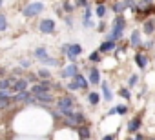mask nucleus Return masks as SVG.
Instances as JSON below:
<instances>
[{"mask_svg": "<svg viewBox=\"0 0 155 140\" xmlns=\"http://www.w3.org/2000/svg\"><path fill=\"white\" fill-rule=\"evenodd\" d=\"M42 64H46V65H58V60H57V58H51V56H49V58H46V60H44Z\"/></svg>", "mask_w": 155, "mask_h": 140, "instance_id": "31", "label": "nucleus"}, {"mask_svg": "<svg viewBox=\"0 0 155 140\" xmlns=\"http://www.w3.org/2000/svg\"><path fill=\"white\" fill-rule=\"evenodd\" d=\"M130 44L133 46V47H139V46H142V42H140V31H131V37H130Z\"/></svg>", "mask_w": 155, "mask_h": 140, "instance_id": "15", "label": "nucleus"}, {"mask_svg": "<svg viewBox=\"0 0 155 140\" xmlns=\"http://www.w3.org/2000/svg\"><path fill=\"white\" fill-rule=\"evenodd\" d=\"M38 29H40L42 33H46V35H51V33H55V22H53L51 18L40 20V24H38Z\"/></svg>", "mask_w": 155, "mask_h": 140, "instance_id": "8", "label": "nucleus"}, {"mask_svg": "<svg viewBox=\"0 0 155 140\" xmlns=\"http://www.w3.org/2000/svg\"><path fill=\"white\" fill-rule=\"evenodd\" d=\"M106 29V26H104V22H101V26H99V31H104Z\"/></svg>", "mask_w": 155, "mask_h": 140, "instance_id": "38", "label": "nucleus"}, {"mask_svg": "<svg viewBox=\"0 0 155 140\" xmlns=\"http://www.w3.org/2000/svg\"><path fill=\"white\" fill-rule=\"evenodd\" d=\"M73 82H75L77 86H79L81 89H86V88L90 86V82L86 80V77H84V75H81V73H79V75H75V77H73Z\"/></svg>", "mask_w": 155, "mask_h": 140, "instance_id": "10", "label": "nucleus"}, {"mask_svg": "<svg viewBox=\"0 0 155 140\" xmlns=\"http://www.w3.org/2000/svg\"><path fill=\"white\" fill-rule=\"evenodd\" d=\"M82 53V46L81 44H68V51H66V56L71 60V64H75L77 56Z\"/></svg>", "mask_w": 155, "mask_h": 140, "instance_id": "4", "label": "nucleus"}, {"mask_svg": "<svg viewBox=\"0 0 155 140\" xmlns=\"http://www.w3.org/2000/svg\"><path fill=\"white\" fill-rule=\"evenodd\" d=\"M44 11V4L42 2H31V4H28L26 8H24V15L29 18V17H37L38 13H42Z\"/></svg>", "mask_w": 155, "mask_h": 140, "instance_id": "3", "label": "nucleus"}, {"mask_svg": "<svg viewBox=\"0 0 155 140\" xmlns=\"http://www.w3.org/2000/svg\"><path fill=\"white\" fill-rule=\"evenodd\" d=\"M135 62H137V65H139L140 69H146V67H148V56H146L144 53H137V55H135Z\"/></svg>", "mask_w": 155, "mask_h": 140, "instance_id": "12", "label": "nucleus"}, {"mask_svg": "<svg viewBox=\"0 0 155 140\" xmlns=\"http://www.w3.org/2000/svg\"><path fill=\"white\" fill-rule=\"evenodd\" d=\"M77 133H79V136H81V140H91V129H90V126H81V127H77Z\"/></svg>", "mask_w": 155, "mask_h": 140, "instance_id": "9", "label": "nucleus"}, {"mask_svg": "<svg viewBox=\"0 0 155 140\" xmlns=\"http://www.w3.org/2000/svg\"><path fill=\"white\" fill-rule=\"evenodd\" d=\"M102 140H113V135H104Z\"/></svg>", "mask_w": 155, "mask_h": 140, "instance_id": "35", "label": "nucleus"}, {"mask_svg": "<svg viewBox=\"0 0 155 140\" xmlns=\"http://www.w3.org/2000/svg\"><path fill=\"white\" fill-rule=\"evenodd\" d=\"M37 77H38L40 80H49V78H51V73H49V69H38Z\"/></svg>", "mask_w": 155, "mask_h": 140, "instance_id": "24", "label": "nucleus"}, {"mask_svg": "<svg viewBox=\"0 0 155 140\" xmlns=\"http://www.w3.org/2000/svg\"><path fill=\"white\" fill-rule=\"evenodd\" d=\"M75 75H79V65H77V64H69V65H66L60 71L62 78H73Z\"/></svg>", "mask_w": 155, "mask_h": 140, "instance_id": "7", "label": "nucleus"}, {"mask_svg": "<svg viewBox=\"0 0 155 140\" xmlns=\"http://www.w3.org/2000/svg\"><path fill=\"white\" fill-rule=\"evenodd\" d=\"M0 9H2V2H0Z\"/></svg>", "mask_w": 155, "mask_h": 140, "instance_id": "41", "label": "nucleus"}, {"mask_svg": "<svg viewBox=\"0 0 155 140\" xmlns=\"http://www.w3.org/2000/svg\"><path fill=\"white\" fill-rule=\"evenodd\" d=\"M126 8H128V2H115V4L111 6V11H113V13H117V15H120Z\"/></svg>", "mask_w": 155, "mask_h": 140, "instance_id": "19", "label": "nucleus"}, {"mask_svg": "<svg viewBox=\"0 0 155 140\" xmlns=\"http://www.w3.org/2000/svg\"><path fill=\"white\" fill-rule=\"evenodd\" d=\"M26 80H28V82H29V80H38V77H37L35 73H31V75H29V77L26 78Z\"/></svg>", "mask_w": 155, "mask_h": 140, "instance_id": "34", "label": "nucleus"}, {"mask_svg": "<svg viewBox=\"0 0 155 140\" xmlns=\"http://www.w3.org/2000/svg\"><path fill=\"white\" fill-rule=\"evenodd\" d=\"M11 102H26V104H33L35 102V97L29 93V91H22V93H17L11 97Z\"/></svg>", "mask_w": 155, "mask_h": 140, "instance_id": "6", "label": "nucleus"}, {"mask_svg": "<svg viewBox=\"0 0 155 140\" xmlns=\"http://www.w3.org/2000/svg\"><path fill=\"white\" fill-rule=\"evenodd\" d=\"M90 62H101V53L99 51H93L90 55Z\"/></svg>", "mask_w": 155, "mask_h": 140, "instance_id": "29", "label": "nucleus"}, {"mask_svg": "<svg viewBox=\"0 0 155 140\" xmlns=\"http://www.w3.org/2000/svg\"><path fill=\"white\" fill-rule=\"evenodd\" d=\"M62 8H64V11H68V13H73V11H75V4H71V2H64Z\"/></svg>", "mask_w": 155, "mask_h": 140, "instance_id": "28", "label": "nucleus"}, {"mask_svg": "<svg viewBox=\"0 0 155 140\" xmlns=\"http://www.w3.org/2000/svg\"><path fill=\"white\" fill-rule=\"evenodd\" d=\"M33 55H35V58H38L40 62H44L46 58H49V55H48V49H46V47H37Z\"/></svg>", "mask_w": 155, "mask_h": 140, "instance_id": "17", "label": "nucleus"}, {"mask_svg": "<svg viewBox=\"0 0 155 140\" xmlns=\"http://www.w3.org/2000/svg\"><path fill=\"white\" fill-rule=\"evenodd\" d=\"M95 13H97V17H99V18H104V17H106V13H108V8H106L104 4H99V6H97V9H95Z\"/></svg>", "mask_w": 155, "mask_h": 140, "instance_id": "25", "label": "nucleus"}, {"mask_svg": "<svg viewBox=\"0 0 155 140\" xmlns=\"http://www.w3.org/2000/svg\"><path fill=\"white\" fill-rule=\"evenodd\" d=\"M75 8H88V2L86 0H79V2H75Z\"/></svg>", "mask_w": 155, "mask_h": 140, "instance_id": "33", "label": "nucleus"}, {"mask_svg": "<svg viewBox=\"0 0 155 140\" xmlns=\"http://www.w3.org/2000/svg\"><path fill=\"white\" fill-rule=\"evenodd\" d=\"M68 89H69V91H79V89H81V88H79V86H77V84H75V82H73V80H71V82H69V84H68Z\"/></svg>", "mask_w": 155, "mask_h": 140, "instance_id": "32", "label": "nucleus"}, {"mask_svg": "<svg viewBox=\"0 0 155 140\" xmlns=\"http://www.w3.org/2000/svg\"><path fill=\"white\" fill-rule=\"evenodd\" d=\"M139 127H140V116H135V118H131L128 122V131L130 133H137Z\"/></svg>", "mask_w": 155, "mask_h": 140, "instance_id": "14", "label": "nucleus"}, {"mask_svg": "<svg viewBox=\"0 0 155 140\" xmlns=\"http://www.w3.org/2000/svg\"><path fill=\"white\" fill-rule=\"evenodd\" d=\"M124 27H126V20H124L120 15H117L115 22H113V29H111L108 40H110V42H117V40H120V38H122V33H124Z\"/></svg>", "mask_w": 155, "mask_h": 140, "instance_id": "1", "label": "nucleus"}, {"mask_svg": "<svg viewBox=\"0 0 155 140\" xmlns=\"http://www.w3.org/2000/svg\"><path fill=\"white\" fill-rule=\"evenodd\" d=\"M11 89V78H0V91H9Z\"/></svg>", "mask_w": 155, "mask_h": 140, "instance_id": "22", "label": "nucleus"}, {"mask_svg": "<svg viewBox=\"0 0 155 140\" xmlns=\"http://www.w3.org/2000/svg\"><path fill=\"white\" fill-rule=\"evenodd\" d=\"M22 67H29V60H22Z\"/></svg>", "mask_w": 155, "mask_h": 140, "instance_id": "36", "label": "nucleus"}, {"mask_svg": "<svg viewBox=\"0 0 155 140\" xmlns=\"http://www.w3.org/2000/svg\"><path fill=\"white\" fill-rule=\"evenodd\" d=\"M102 95H104V100H106V102H110V100L113 98V95H111V89H110L108 82H102Z\"/></svg>", "mask_w": 155, "mask_h": 140, "instance_id": "21", "label": "nucleus"}, {"mask_svg": "<svg viewBox=\"0 0 155 140\" xmlns=\"http://www.w3.org/2000/svg\"><path fill=\"white\" fill-rule=\"evenodd\" d=\"M66 24H68V26H69V27H71V26H73V22H71V18H69V17H68V18H66Z\"/></svg>", "mask_w": 155, "mask_h": 140, "instance_id": "37", "label": "nucleus"}, {"mask_svg": "<svg viewBox=\"0 0 155 140\" xmlns=\"http://www.w3.org/2000/svg\"><path fill=\"white\" fill-rule=\"evenodd\" d=\"M128 113V106H124V104H120V106H115L108 115H126Z\"/></svg>", "mask_w": 155, "mask_h": 140, "instance_id": "20", "label": "nucleus"}, {"mask_svg": "<svg viewBox=\"0 0 155 140\" xmlns=\"http://www.w3.org/2000/svg\"><path fill=\"white\" fill-rule=\"evenodd\" d=\"M142 31H144L146 35H151V33L155 31V20H153V18L144 20V24H142Z\"/></svg>", "mask_w": 155, "mask_h": 140, "instance_id": "11", "label": "nucleus"}, {"mask_svg": "<svg viewBox=\"0 0 155 140\" xmlns=\"http://www.w3.org/2000/svg\"><path fill=\"white\" fill-rule=\"evenodd\" d=\"M119 93H120V97H122V98H126V100H128V98H131V93H130V89H128V88H122Z\"/></svg>", "mask_w": 155, "mask_h": 140, "instance_id": "30", "label": "nucleus"}, {"mask_svg": "<svg viewBox=\"0 0 155 140\" xmlns=\"http://www.w3.org/2000/svg\"><path fill=\"white\" fill-rule=\"evenodd\" d=\"M135 140H144V135H140V133H139V135L135 136Z\"/></svg>", "mask_w": 155, "mask_h": 140, "instance_id": "39", "label": "nucleus"}, {"mask_svg": "<svg viewBox=\"0 0 155 140\" xmlns=\"http://www.w3.org/2000/svg\"><path fill=\"white\" fill-rule=\"evenodd\" d=\"M35 102H40V104H51V102H55V98H53L51 93H42V95L35 97Z\"/></svg>", "mask_w": 155, "mask_h": 140, "instance_id": "13", "label": "nucleus"}, {"mask_svg": "<svg viewBox=\"0 0 155 140\" xmlns=\"http://www.w3.org/2000/svg\"><path fill=\"white\" fill-rule=\"evenodd\" d=\"M57 107H58L60 113H64V111H71V109L75 107V98H73L71 95L60 97V98L57 100Z\"/></svg>", "mask_w": 155, "mask_h": 140, "instance_id": "2", "label": "nucleus"}, {"mask_svg": "<svg viewBox=\"0 0 155 140\" xmlns=\"http://www.w3.org/2000/svg\"><path fill=\"white\" fill-rule=\"evenodd\" d=\"M88 102H90L91 106H97V104L101 102V95H99V93H95V91H93V93H90V95H88Z\"/></svg>", "mask_w": 155, "mask_h": 140, "instance_id": "23", "label": "nucleus"}, {"mask_svg": "<svg viewBox=\"0 0 155 140\" xmlns=\"http://www.w3.org/2000/svg\"><path fill=\"white\" fill-rule=\"evenodd\" d=\"M6 29H8V18H6L2 13H0V33L6 31Z\"/></svg>", "mask_w": 155, "mask_h": 140, "instance_id": "26", "label": "nucleus"}, {"mask_svg": "<svg viewBox=\"0 0 155 140\" xmlns=\"http://www.w3.org/2000/svg\"><path fill=\"white\" fill-rule=\"evenodd\" d=\"M126 140H135V138H126Z\"/></svg>", "mask_w": 155, "mask_h": 140, "instance_id": "40", "label": "nucleus"}, {"mask_svg": "<svg viewBox=\"0 0 155 140\" xmlns=\"http://www.w3.org/2000/svg\"><path fill=\"white\" fill-rule=\"evenodd\" d=\"M101 82V73L97 67H90V84H99Z\"/></svg>", "mask_w": 155, "mask_h": 140, "instance_id": "16", "label": "nucleus"}, {"mask_svg": "<svg viewBox=\"0 0 155 140\" xmlns=\"http://www.w3.org/2000/svg\"><path fill=\"white\" fill-rule=\"evenodd\" d=\"M137 82H139V75H130V78H128V88L137 86Z\"/></svg>", "mask_w": 155, "mask_h": 140, "instance_id": "27", "label": "nucleus"}, {"mask_svg": "<svg viewBox=\"0 0 155 140\" xmlns=\"http://www.w3.org/2000/svg\"><path fill=\"white\" fill-rule=\"evenodd\" d=\"M115 49V42H110V40H106V42H102L101 44V47H99V53H110V51H113Z\"/></svg>", "mask_w": 155, "mask_h": 140, "instance_id": "18", "label": "nucleus"}, {"mask_svg": "<svg viewBox=\"0 0 155 140\" xmlns=\"http://www.w3.org/2000/svg\"><path fill=\"white\" fill-rule=\"evenodd\" d=\"M151 140H155V138H151Z\"/></svg>", "mask_w": 155, "mask_h": 140, "instance_id": "42", "label": "nucleus"}, {"mask_svg": "<svg viewBox=\"0 0 155 140\" xmlns=\"http://www.w3.org/2000/svg\"><path fill=\"white\" fill-rule=\"evenodd\" d=\"M28 80L26 78H11V91L17 95V93H22V91H28Z\"/></svg>", "mask_w": 155, "mask_h": 140, "instance_id": "5", "label": "nucleus"}]
</instances>
